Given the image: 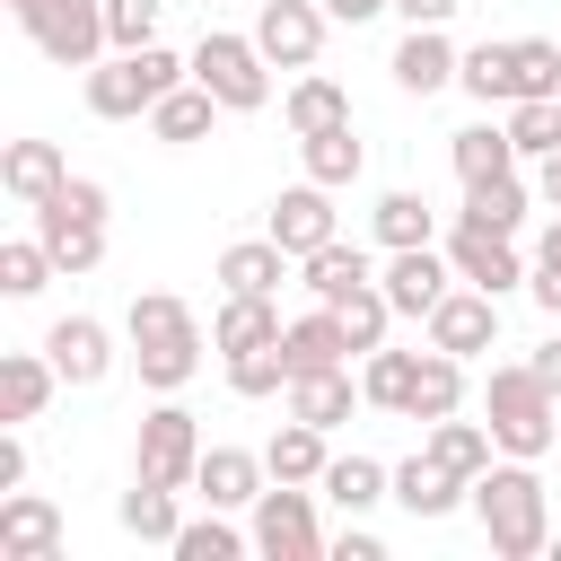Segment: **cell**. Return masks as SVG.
<instances>
[{"label": "cell", "instance_id": "1", "mask_svg": "<svg viewBox=\"0 0 561 561\" xmlns=\"http://www.w3.org/2000/svg\"><path fill=\"white\" fill-rule=\"evenodd\" d=\"M473 517H482V535H491L500 561L552 552V491H543L535 456H491V465L473 473Z\"/></svg>", "mask_w": 561, "mask_h": 561}, {"label": "cell", "instance_id": "2", "mask_svg": "<svg viewBox=\"0 0 561 561\" xmlns=\"http://www.w3.org/2000/svg\"><path fill=\"white\" fill-rule=\"evenodd\" d=\"M123 342H131V368L149 394H184L202 377V316L175 289H140L123 307Z\"/></svg>", "mask_w": 561, "mask_h": 561}, {"label": "cell", "instance_id": "3", "mask_svg": "<svg viewBox=\"0 0 561 561\" xmlns=\"http://www.w3.org/2000/svg\"><path fill=\"white\" fill-rule=\"evenodd\" d=\"M482 421H491V438H500V456H552V438H561V403H552V386L535 377V359H500L491 377H482Z\"/></svg>", "mask_w": 561, "mask_h": 561}, {"label": "cell", "instance_id": "4", "mask_svg": "<svg viewBox=\"0 0 561 561\" xmlns=\"http://www.w3.org/2000/svg\"><path fill=\"white\" fill-rule=\"evenodd\" d=\"M184 79H193V53H167V44L105 53V61L88 70V114H96V123H131V114H149L167 88H184Z\"/></svg>", "mask_w": 561, "mask_h": 561}, {"label": "cell", "instance_id": "5", "mask_svg": "<svg viewBox=\"0 0 561 561\" xmlns=\"http://www.w3.org/2000/svg\"><path fill=\"white\" fill-rule=\"evenodd\" d=\"M9 18H18V26L35 35V53L61 61V70H96V61L114 53L105 0H9Z\"/></svg>", "mask_w": 561, "mask_h": 561}, {"label": "cell", "instance_id": "6", "mask_svg": "<svg viewBox=\"0 0 561 561\" xmlns=\"http://www.w3.org/2000/svg\"><path fill=\"white\" fill-rule=\"evenodd\" d=\"M202 421L175 403V394H158L149 412H140V430H131V473L140 482H167V491H193V473H202Z\"/></svg>", "mask_w": 561, "mask_h": 561}, {"label": "cell", "instance_id": "7", "mask_svg": "<svg viewBox=\"0 0 561 561\" xmlns=\"http://www.w3.org/2000/svg\"><path fill=\"white\" fill-rule=\"evenodd\" d=\"M193 79H202L228 114H263V105H272V61H263V44H254V35L202 26V44H193Z\"/></svg>", "mask_w": 561, "mask_h": 561}, {"label": "cell", "instance_id": "8", "mask_svg": "<svg viewBox=\"0 0 561 561\" xmlns=\"http://www.w3.org/2000/svg\"><path fill=\"white\" fill-rule=\"evenodd\" d=\"M254 526V552L263 561H324L333 535L316 526V482H263V500L245 508Z\"/></svg>", "mask_w": 561, "mask_h": 561}, {"label": "cell", "instance_id": "9", "mask_svg": "<svg viewBox=\"0 0 561 561\" xmlns=\"http://www.w3.org/2000/svg\"><path fill=\"white\" fill-rule=\"evenodd\" d=\"M263 237H272V245H289L298 263H307L316 245H333V237H342V210H333V184H316V175H298L289 193H272V210H263Z\"/></svg>", "mask_w": 561, "mask_h": 561}, {"label": "cell", "instance_id": "10", "mask_svg": "<svg viewBox=\"0 0 561 561\" xmlns=\"http://www.w3.org/2000/svg\"><path fill=\"white\" fill-rule=\"evenodd\" d=\"M438 245H447L456 280H473V289H491V298L526 289V272H535V254H517V237H500V228H465V219H456Z\"/></svg>", "mask_w": 561, "mask_h": 561}, {"label": "cell", "instance_id": "11", "mask_svg": "<svg viewBox=\"0 0 561 561\" xmlns=\"http://www.w3.org/2000/svg\"><path fill=\"white\" fill-rule=\"evenodd\" d=\"M421 333H430V351L482 359V351H500V298H491V289H473V280H456V289L421 316Z\"/></svg>", "mask_w": 561, "mask_h": 561}, {"label": "cell", "instance_id": "12", "mask_svg": "<svg viewBox=\"0 0 561 561\" xmlns=\"http://www.w3.org/2000/svg\"><path fill=\"white\" fill-rule=\"evenodd\" d=\"M324 26H333L324 0H263V9H254V44H263L272 70H316Z\"/></svg>", "mask_w": 561, "mask_h": 561}, {"label": "cell", "instance_id": "13", "mask_svg": "<svg viewBox=\"0 0 561 561\" xmlns=\"http://www.w3.org/2000/svg\"><path fill=\"white\" fill-rule=\"evenodd\" d=\"M44 351H53L61 386H105L114 359H131V351H114V324L105 316H53L44 324Z\"/></svg>", "mask_w": 561, "mask_h": 561}, {"label": "cell", "instance_id": "14", "mask_svg": "<svg viewBox=\"0 0 561 561\" xmlns=\"http://www.w3.org/2000/svg\"><path fill=\"white\" fill-rule=\"evenodd\" d=\"M377 289L394 298V316H430V307L456 289V263H447V245H394V254L377 263Z\"/></svg>", "mask_w": 561, "mask_h": 561}, {"label": "cell", "instance_id": "15", "mask_svg": "<svg viewBox=\"0 0 561 561\" xmlns=\"http://www.w3.org/2000/svg\"><path fill=\"white\" fill-rule=\"evenodd\" d=\"M394 508H403L412 526H438V517L473 508V482H465V473H447V465L421 447V456H403V465H394Z\"/></svg>", "mask_w": 561, "mask_h": 561}, {"label": "cell", "instance_id": "16", "mask_svg": "<svg viewBox=\"0 0 561 561\" xmlns=\"http://www.w3.org/2000/svg\"><path fill=\"white\" fill-rule=\"evenodd\" d=\"M456 35L447 26H403V44L386 53V70H394V88L403 96H438V88H456Z\"/></svg>", "mask_w": 561, "mask_h": 561}, {"label": "cell", "instance_id": "17", "mask_svg": "<svg viewBox=\"0 0 561 561\" xmlns=\"http://www.w3.org/2000/svg\"><path fill=\"white\" fill-rule=\"evenodd\" d=\"M280 351H289V377H324V368H351L359 351H351V324H342V307H307V316H289V333H280Z\"/></svg>", "mask_w": 561, "mask_h": 561}, {"label": "cell", "instance_id": "18", "mask_svg": "<svg viewBox=\"0 0 561 561\" xmlns=\"http://www.w3.org/2000/svg\"><path fill=\"white\" fill-rule=\"evenodd\" d=\"M263 482H272V465L254 456V447H202V473H193V500L202 508H254L263 500Z\"/></svg>", "mask_w": 561, "mask_h": 561}, {"label": "cell", "instance_id": "19", "mask_svg": "<svg viewBox=\"0 0 561 561\" xmlns=\"http://www.w3.org/2000/svg\"><path fill=\"white\" fill-rule=\"evenodd\" d=\"M0 552L9 561H61V508L44 491H0Z\"/></svg>", "mask_w": 561, "mask_h": 561}, {"label": "cell", "instance_id": "20", "mask_svg": "<svg viewBox=\"0 0 561 561\" xmlns=\"http://www.w3.org/2000/svg\"><path fill=\"white\" fill-rule=\"evenodd\" d=\"M61 184H70L61 140H9V149H0V193H9V202H26V210H35V202H53Z\"/></svg>", "mask_w": 561, "mask_h": 561}, {"label": "cell", "instance_id": "21", "mask_svg": "<svg viewBox=\"0 0 561 561\" xmlns=\"http://www.w3.org/2000/svg\"><path fill=\"white\" fill-rule=\"evenodd\" d=\"M228 105L202 88V79H184V88H167L140 123H149V140H167V149H193V140H210V123H219Z\"/></svg>", "mask_w": 561, "mask_h": 561}, {"label": "cell", "instance_id": "22", "mask_svg": "<svg viewBox=\"0 0 561 561\" xmlns=\"http://www.w3.org/2000/svg\"><path fill=\"white\" fill-rule=\"evenodd\" d=\"M53 394H61L53 351H0V421H44Z\"/></svg>", "mask_w": 561, "mask_h": 561}, {"label": "cell", "instance_id": "23", "mask_svg": "<svg viewBox=\"0 0 561 561\" xmlns=\"http://www.w3.org/2000/svg\"><path fill=\"white\" fill-rule=\"evenodd\" d=\"M280 123H289V140L333 131V123H351V88H342V79H324V70H298V79L280 88Z\"/></svg>", "mask_w": 561, "mask_h": 561}, {"label": "cell", "instance_id": "24", "mask_svg": "<svg viewBox=\"0 0 561 561\" xmlns=\"http://www.w3.org/2000/svg\"><path fill=\"white\" fill-rule=\"evenodd\" d=\"M35 237L53 245L61 280H79V272H96V263H105V219H70L61 202H35Z\"/></svg>", "mask_w": 561, "mask_h": 561}, {"label": "cell", "instance_id": "25", "mask_svg": "<svg viewBox=\"0 0 561 561\" xmlns=\"http://www.w3.org/2000/svg\"><path fill=\"white\" fill-rule=\"evenodd\" d=\"M289 272H298V254H289V245H272V237H237V245H219V289L272 298Z\"/></svg>", "mask_w": 561, "mask_h": 561}, {"label": "cell", "instance_id": "26", "mask_svg": "<svg viewBox=\"0 0 561 561\" xmlns=\"http://www.w3.org/2000/svg\"><path fill=\"white\" fill-rule=\"evenodd\" d=\"M289 333V316L272 307V298H245V289H228L219 298V316H210V351L228 359V351H263V342H280Z\"/></svg>", "mask_w": 561, "mask_h": 561}, {"label": "cell", "instance_id": "27", "mask_svg": "<svg viewBox=\"0 0 561 561\" xmlns=\"http://www.w3.org/2000/svg\"><path fill=\"white\" fill-rule=\"evenodd\" d=\"M447 167H456V184L517 175V140H508V123H465V131H447Z\"/></svg>", "mask_w": 561, "mask_h": 561}, {"label": "cell", "instance_id": "28", "mask_svg": "<svg viewBox=\"0 0 561 561\" xmlns=\"http://www.w3.org/2000/svg\"><path fill=\"white\" fill-rule=\"evenodd\" d=\"M333 430H316V421H280L272 438H263V465H272V482H324V465H333V447H324Z\"/></svg>", "mask_w": 561, "mask_h": 561}, {"label": "cell", "instance_id": "29", "mask_svg": "<svg viewBox=\"0 0 561 561\" xmlns=\"http://www.w3.org/2000/svg\"><path fill=\"white\" fill-rule=\"evenodd\" d=\"M298 167H307L316 184H333V193H351V184H359V167H368V140H359V123H333V131H307V140H298Z\"/></svg>", "mask_w": 561, "mask_h": 561}, {"label": "cell", "instance_id": "30", "mask_svg": "<svg viewBox=\"0 0 561 561\" xmlns=\"http://www.w3.org/2000/svg\"><path fill=\"white\" fill-rule=\"evenodd\" d=\"M465 228H500V237H517L526 219H535V184L526 175H491V184H465V210H456Z\"/></svg>", "mask_w": 561, "mask_h": 561}, {"label": "cell", "instance_id": "31", "mask_svg": "<svg viewBox=\"0 0 561 561\" xmlns=\"http://www.w3.org/2000/svg\"><path fill=\"white\" fill-rule=\"evenodd\" d=\"M298 280H307V298L342 307L351 289H368V280H377V263H368V245H342V237H333V245H316V254L298 263Z\"/></svg>", "mask_w": 561, "mask_h": 561}, {"label": "cell", "instance_id": "32", "mask_svg": "<svg viewBox=\"0 0 561 561\" xmlns=\"http://www.w3.org/2000/svg\"><path fill=\"white\" fill-rule=\"evenodd\" d=\"M316 491H324L342 517H368L377 500H394V465H377V456H333Z\"/></svg>", "mask_w": 561, "mask_h": 561}, {"label": "cell", "instance_id": "33", "mask_svg": "<svg viewBox=\"0 0 561 561\" xmlns=\"http://www.w3.org/2000/svg\"><path fill=\"white\" fill-rule=\"evenodd\" d=\"M368 228H377V245H386V254H394V245H438V210H430V193H412V184L377 193Z\"/></svg>", "mask_w": 561, "mask_h": 561}, {"label": "cell", "instance_id": "34", "mask_svg": "<svg viewBox=\"0 0 561 561\" xmlns=\"http://www.w3.org/2000/svg\"><path fill=\"white\" fill-rule=\"evenodd\" d=\"M447 412H465V359L456 351H421V377H412V403H403V421H447Z\"/></svg>", "mask_w": 561, "mask_h": 561}, {"label": "cell", "instance_id": "35", "mask_svg": "<svg viewBox=\"0 0 561 561\" xmlns=\"http://www.w3.org/2000/svg\"><path fill=\"white\" fill-rule=\"evenodd\" d=\"M359 403H368V394H359V377H351V368H324V377H289V412H298V421H316V430H342Z\"/></svg>", "mask_w": 561, "mask_h": 561}, {"label": "cell", "instance_id": "36", "mask_svg": "<svg viewBox=\"0 0 561 561\" xmlns=\"http://www.w3.org/2000/svg\"><path fill=\"white\" fill-rule=\"evenodd\" d=\"M421 447H430V456H438L447 473H465V482H473V473H482V465L500 456V438H491V421H465V412H447V421H430V430H421Z\"/></svg>", "mask_w": 561, "mask_h": 561}, {"label": "cell", "instance_id": "37", "mask_svg": "<svg viewBox=\"0 0 561 561\" xmlns=\"http://www.w3.org/2000/svg\"><path fill=\"white\" fill-rule=\"evenodd\" d=\"M456 88H465L473 105H517V44H465Z\"/></svg>", "mask_w": 561, "mask_h": 561}, {"label": "cell", "instance_id": "38", "mask_svg": "<svg viewBox=\"0 0 561 561\" xmlns=\"http://www.w3.org/2000/svg\"><path fill=\"white\" fill-rule=\"evenodd\" d=\"M167 552L175 561H237V552H254V526H237V508H210V517H184Z\"/></svg>", "mask_w": 561, "mask_h": 561}, {"label": "cell", "instance_id": "39", "mask_svg": "<svg viewBox=\"0 0 561 561\" xmlns=\"http://www.w3.org/2000/svg\"><path fill=\"white\" fill-rule=\"evenodd\" d=\"M114 517H123V535H140V543H175V526H184L175 491H167V482H140V473H131V491L114 500Z\"/></svg>", "mask_w": 561, "mask_h": 561}, {"label": "cell", "instance_id": "40", "mask_svg": "<svg viewBox=\"0 0 561 561\" xmlns=\"http://www.w3.org/2000/svg\"><path fill=\"white\" fill-rule=\"evenodd\" d=\"M412 377H421V351H386V342H377V351L359 359V394H368L377 412H403V403H412Z\"/></svg>", "mask_w": 561, "mask_h": 561}, {"label": "cell", "instance_id": "41", "mask_svg": "<svg viewBox=\"0 0 561 561\" xmlns=\"http://www.w3.org/2000/svg\"><path fill=\"white\" fill-rule=\"evenodd\" d=\"M500 123H508L517 158H552L561 149V96H517V105H500Z\"/></svg>", "mask_w": 561, "mask_h": 561}, {"label": "cell", "instance_id": "42", "mask_svg": "<svg viewBox=\"0 0 561 561\" xmlns=\"http://www.w3.org/2000/svg\"><path fill=\"white\" fill-rule=\"evenodd\" d=\"M228 394L263 403V394H289V351L263 342V351H228Z\"/></svg>", "mask_w": 561, "mask_h": 561}, {"label": "cell", "instance_id": "43", "mask_svg": "<svg viewBox=\"0 0 561 561\" xmlns=\"http://www.w3.org/2000/svg\"><path fill=\"white\" fill-rule=\"evenodd\" d=\"M53 272H61V263H53L44 237H9V245H0V298H35Z\"/></svg>", "mask_w": 561, "mask_h": 561}, {"label": "cell", "instance_id": "44", "mask_svg": "<svg viewBox=\"0 0 561 561\" xmlns=\"http://www.w3.org/2000/svg\"><path fill=\"white\" fill-rule=\"evenodd\" d=\"M342 324H351V351L368 359V351L386 342V324H394V298H386V289L368 280V289H351V298H342Z\"/></svg>", "mask_w": 561, "mask_h": 561}, {"label": "cell", "instance_id": "45", "mask_svg": "<svg viewBox=\"0 0 561 561\" xmlns=\"http://www.w3.org/2000/svg\"><path fill=\"white\" fill-rule=\"evenodd\" d=\"M517 44V96H561V44L552 35H508Z\"/></svg>", "mask_w": 561, "mask_h": 561}, {"label": "cell", "instance_id": "46", "mask_svg": "<svg viewBox=\"0 0 561 561\" xmlns=\"http://www.w3.org/2000/svg\"><path fill=\"white\" fill-rule=\"evenodd\" d=\"M158 18H167V0H105V35H114V53L158 44Z\"/></svg>", "mask_w": 561, "mask_h": 561}, {"label": "cell", "instance_id": "47", "mask_svg": "<svg viewBox=\"0 0 561 561\" xmlns=\"http://www.w3.org/2000/svg\"><path fill=\"white\" fill-rule=\"evenodd\" d=\"M53 202H61L70 219H105V184H96V175H70V184H61Z\"/></svg>", "mask_w": 561, "mask_h": 561}, {"label": "cell", "instance_id": "48", "mask_svg": "<svg viewBox=\"0 0 561 561\" xmlns=\"http://www.w3.org/2000/svg\"><path fill=\"white\" fill-rule=\"evenodd\" d=\"M333 561H386V543H377V535H368V526L351 517V526L333 535Z\"/></svg>", "mask_w": 561, "mask_h": 561}, {"label": "cell", "instance_id": "49", "mask_svg": "<svg viewBox=\"0 0 561 561\" xmlns=\"http://www.w3.org/2000/svg\"><path fill=\"white\" fill-rule=\"evenodd\" d=\"M456 9H465V0H394V18H403V26H447Z\"/></svg>", "mask_w": 561, "mask_h": 561}, {"label": "cell", "instance_id": "50", "mask_svg": "<svg viewBox=\"0 0 561 561\" xmlns=\"http://www.w3.org/2000/svg\"><path fill=\"white\" fill-rule=\"evenodd\" d=\"M26 482V438H18V421H9V438H0V491H18Z\"/></svg>", "mask_w": 561, "mask_h": 561}, {"label": "cell", "instance_id": "51", "mask_svg": "<svg viewBox=\"0 0 561 561\" xmlns=\"http://www.w3.org/2000/svg\"><path fill=\"white\" fill-rule=\"evenodd\" d=\"M386 9H394V0H324L333 26H368V18H386Z\"/></svg>", "mask_w": 561, "mask_h": 561}, {"label": "cell", "instance_id": "52", "mask_svg": "<svg viewBox=\"0 0 561 561\" xmlns=\"http://www.w3.org/2000/svg\"><path fill=\"white\" fill-rule=\"evenodd\" d=\"M526 298H535L543 316H561V272H543V263H535V272H526Z\"/></svg>", "mask_w": 561, "mask_h": 561}, {"label": "cell", "instance_id": "53", "mask_svg": "<svg viewBox=\"0 0 561 561\" xmlns=\"http://www.w3.org/2000/svg\"><path fill=\"white\" fill-rule=\"evenodd\" d=\"M526 359H535V377H543V386H552V403H561V333H552V342H535Z\"/></svg>", "mask_w": 561, "mask_h": 561}, {"label": "cell", "instance_id": "54", "mask_svg": "<svg viewBox=\"0 0 561 561\" xmlns=\"http://www.w3.org/2000/svg\"><path fill=\"white\" fill-rule=\"evenodd\" d=\"M535 202H543V210H561V149H552V158H535Z\"/></svg>", "mask_w": 561, "mask_h": 561}, {"label": "cell", "instance_id": "55", "mask_svg": "<svg viewBox=\"0 0 561 561\" xmlns=\"http://www.w3.org/2000/svg\"><path fill=\"white\" fill-rule=\"evenodd\" d=\"M535 263H543V272H561V210L535 228Z\"/></svg>", "mask_w": 561, "mask_h": 561}, {"label": "cell", "instance_id": "56", "mask_svg": "<svg viewBox=\"0 0 561 561\" xmlns=\"http://www.w3.org/2000/svg\"><path fill=\"white\" fill-rule=\"evenodd\" d=\"M552 561H561V535H552Z\"/></svg>", "mask_w": 561, "mask_h": 561}, {"label": "cell", "instance_id": "57", "mask_svg": "<svg viewBox=\"0 0 561 561\" xmlns=\"http://www.w3.org/2000/svg\"><path fill=\"white\" fill-rule=\"evenodd\" d=\"M552 456H561V438H552Z\"/></svg>", "mask_w": 561, "mask_h": 561}, {"label": "cell", "instance_id": "58", "mask_svg": "<svg viewBox=\"0 0 561 561\" xmlns=\"http://www.w3.org/2000/svg\"><path fill=\"white\" fill-rule=\"evenodd\" d=\"M202 9H210V0H202Z\"/></svg>", "mask_w": 561, "mask_h": 561}]
</instances>
